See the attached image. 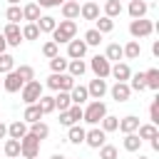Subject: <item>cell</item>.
<instances>
[{
	"instance_id": "1",
	"label": "cell",
	"mask_w": 159,
	"mask_h": 159,
	"mask_svg": "<svg viewBox=\"0 0 159 159\" xmlns=\"http://www.w3.org/2000/svg\"><path fill=\"white\" fill-rule=\"evenodd\" d=\"M77 35V22L75 20H62L57 22V27L52 30V40L60 45V42H70L72 37Z\"/></svg>"
},
{
	"instance_id": "2",
	"label": "cell",
	"mask_w": 159,
	"mask_h": 159,
	"mask_svg": "<svg viewBox=\"0 0 159 159\" xmlns=\"http://www.w3.org/2000/svg\"><path fill=\"white\" fill-rule=\"evenodd\" d=\"M104 114H107V104L102 99H92L87 104V109H82V119L89 122V124H99Z\"/></svg>"
},
{
	"instance_id": "3",
	"label": "cell",
	"mask_w": 159,
	"mask_h": 159,
	"mask_svg": "<svg viewBox=\"0 0 159 159\" xmlns=\"http://www.w3.org/2000/svg\"><path fill=\"white\" fill-rule=\"evenodd\" d=\"M40 142H42V139H37V137L27 129V134L20 139V154H22L25 159H35V157L40 154Z\"/></svg>"
},
{
	"instance_id": "4",
	"label": "cell",
	"mask_w": 159,
	"mask_h": 159,
	"mask_svg": "<svg viewBox=\"0 0 159 159\" xmlns=\"http://www.w3.org/2000/svg\"><path fill=\"white\" fill-rule=\"evenodd\" d=\"M50 89H65V92H70L72 87H75V77L72 75H65V72H52L50 77H47V82H45Z\"/></svg>"
},
{
	"instance_id": "5",
	"label": "cell",
	"mask_w": 159,
	"mask_h": 159,
	"mask_svg": "<svg viewBox=\"0 0 159 159\" xmlns=\"http://www.w3.org/2000/svg\"><path fill=\"white\" fill-rule=\"evenodd\" d=\"M20 97H22V102H25V104H35V102L42 97V84H40L37 80L25 82V84H22V89H20Z\"/></svg>"
},
{
	"instance_id": "6",
	"label": "cell",
	"mask_w": 159,
	"mask_h": 159,
	"mask_svg": "<svg viewBox=\"0 0 159 159\" xmlns=\"http://www.w3.org/2000/svg\"><path fill=\"white\" fill-rule=\"evenodd\" d=\"M154 32V25H152V20H144V17H137V20H132L129 22V35L132 37H149Z\"/></svg>"
},
{
	"instance_id": "7",
	"label": "cell",
	"mask_w": 159,
	"mask_h": 159,
	"mask_svg": "<svg viewBox=\"0 0 159 159\" xmlns=\"http://www.w3.org/2000/svg\"><path fill=\"white\" fill-rule=\"evenodd\" d=\"M2 37H5V42H7L10 47H20V42H22V30H20V25H17V22H7L5 30H2Z\"/></svg>"
},
{
	"instance_id": "8",
	"label": "cell",
	"mask_w": 159,
	"mask_h": 159,
	"mask_svg": "<svg viewBox=\"0 0 159 159\" xmlns=\"http://www.w3.org/2000/svg\"><path fill=\"white\" fill-rule=\"evenodd\" d=\"M77 122H82V107H80V104H70L65 112H60V124L72 127V124H77Z\"/></svg>"
},
{
	"instance_id": "9",
	"label": "cell",
	"mask_w": 159,
	"mask_h": 159,
	"mask_svg": "<svg viewBox=\"0 0 159 159\" xmlns=\"http://www.w3.org/2000/svg\"><path fill=\"white\" fill-rule=\"evenodd\" d=\"M89 67H92V72H94L97 77H102V80H107V77H109V70H112V65H109V60H107L104 55H97V57H92Z\"/></svg>"
},
{
	"instance_id": "10",
	"label": "cell",
	"mask_w": 159,
	"mask_h": 159,
	"mask_svg": "<svg viewBox=\"0 0 159 159\" xmlns=\"http://www.w3.org/2000/svg\"><path fill=\"white\" fill-rule=\"evenodd\" d=\"M107 142V132H102V129H89V132H84V144L87 147H92V149H99L102 144Z\"/></svg>"
},
{
	"instance_id": "11",
	"label": "cell",
	"mask_w": 159,
	"mask_h": 159,
	"mask_svg": "<svg viewBox=\"0 0 159 159\" xmlns=\"http://www.w3.org/2000/svg\"><path fill=\"white\" fill-rule=\"evenodd\" d=\"M84 52H87L84 40H75V37H72V40L67 42V57H70V60H82Z\"/></svg>"
},
{
	"instance_id": "12",
	"label": "cell",
	"mask_w": 159,
	"mask_h": 159,
	"mask_svg": "<svg viewBox=\"0 0 159 159\" xmlns=\"http://www.w3.org/2000/svg\"><path fill=\"white\" fill-rule=\"evenodd\" d=\"M87 92H89L92 99H102V97L107 94V82H104L102 77H94V80L87 84Z\"/></svg>"
},
{
	"instance_id": "13",
	"label": "cell",
	"mask_w": 159,
	"mask_h": 159,
	"mask_svg": "<svg viewBox=\"0 0 159 159\" xmlns=\"http://www.w3.org/2000/svg\"><path fill=\"white\" fill-rule=\"evenodd\" d=\"M22 77L15 72V70H10V72H5V92H20L22 89Z\"/></svg>"
},
{
	"instance_id": "14",
	"label": "cell",
	"mask_w": 159,
	"mask_h": 159,
	"mask_svg": "<svg viewBox=\"0 0 159 159\" xmlns=\"http://www.w3.org/2000/svg\"><path fill=\"white\" fill-rule=\"evenodd\" d=\"M109 75H112L117 82H127V80H129V75H132V70H129V65H127V62H117V65H112Z\"/></svg>"
},
{
	"instance_id": "15",
	"label": "cell",
	"mask_w": 159,
	"mask_h": 159,
	"mask_svg": "<svg viewBox=\"0 0 159 159\" xmlns=\"http://www.w3.org/2000/svg\"><path fill=\"white\" fill-rule=\"evenodd\" d=\"M109 92H112V99H114V102H127V99H129V94H132V89H129V84H127V82H117Z\"/></svg>"
},
{
	"instance_id": "16",
	"label": "cell",
	"mask_w": 159,
	"mask_h": 159,
	"mask_svg": "<svg viewBox=\"0 0 159 159\" xmlns=\"http://www.w3.org/2000/svg\"><path fill=\"white\" fill-rule=\"evenodd\" d=\"M80 15H82L84 20H97V17H99V5H97L94 0H87L84 5H80Z\"/></svg>"
},
{
	"instance_id": "17",
	"label": "cell",
	"mask_w": 159,
	"mask_h": 159,
	"mask_svg": "<svg viewBox=\"0 0 159 159\" xmlns=\"http://www.w3.org/2000/svg\"><path fill=\"white\" fill-rule=\"evenodd\" d=\"M62 17H65V20H75V17H80V2H75V0H65V2H62Z\"/></svg>"
},
{
	"instance_id": "18",
	"label": "cell",
	"mask_w": 159,
	"mask_h": 159,
	"mask_svg": "<svg viewBox=\"0 0 159 159\" xmlns=\"http://www.w3.org/2000/svg\"><path fill=\"white\" fill-rule=\"evenodd\" d=\"M70 99H72V104H82V102H87V99H89V92H87V87H82V84H75V87L70 89Z\"/></svg>"
},
{
	"instance_id": "19",
	"label": "cell",
	"mask_w": 159,
	"mask_h": 159,
	"mask_svg": "<svg viewBox=\"0 0 159 159\" xmlns=\"http://www.w3.org/2000/svg\"><path fill=\"white\" fill-rule=\"evenodd\" d=\"M137 127H139V117H134V114H129V117H124V119H119V132L122 134H129V132H137Z\"/></svg>"
},
{
	"instance_id": "20",
	"label": "cell",
	"mask_w": 159,
	"mask_h": 159,
	"mask_svg": "<svg viewBox=\"0 0 159 159\" xmlns=\"http://www.w3.org/2000/svg\"><path fill=\"white\" fill-rule=\"evenodd\" d=\"M35 25H37V30H40V32H52V30L57 27V20H55L52 15H40Z\"/></svg>"
},
{
	"instance_id": "21",
	"label": "cell",
	"mask_w": 159,
	"mask_h": 159,
	"mask_svg": "<svg viewBox=\"0 0 159 159\" xmlns=\"http://www.w3.org/2000/svg\"><path fill=\"white\" fill-rule=\"evenodd\" d=\"M40 119H42V112H40L37 102H35V104H27V107H25V114H22V122L32 124V122H40Z\"/></svg>"
},
{
	"instance_id": "22",
	"label": "cell",
	"mask_w": 159,
	"mask_h": 159,
	"mask_svg": "<svg viewBox=\"0 0 159 159\" xmlns=\"http://www.w3.org/2000/svg\"><path fill=\"white\" fill-rule=\"evenodd\" d=\"M27 134V122H12L7 127V137L10 139H22Z\"/></svg>"
},
{
	"instance_id": "23",
	"label": "cell",
	"mask_w": 159,
	"mask_h": 159,
	"mask_svg": "<svg viewBox=\"0 0 159 159\" xmlns=\"http://www.w3.org/2000/svg\"><path fill=\"white\" fill-rule=\"evenodd\" d=\"M147 10H149V5H147L144 0H132V2H129V15H132V20L144 17V15H147Z\"/></svg>"
},
{
	"instance_id": "24",
	"label": "cell",
	"mask_w": 159,
	"mask_h": 159,
	"mask_svg": "<svg viewBox=\"0 0 159 159\" xmlns=\"http://www.w3.org/2000/svg\"><path fill=\"white\" fill-rule=\"evenodd\" d=\"M37 17H40V5H37V2H27V5L22 7V20L37 22Z\"/></svg>"
},
{
	"instance_id": "25",
	"label": "cell",
	"mask_w": 159,
	"mask_h": 159,
	"mask_svg": "<svg viewBox=\"0 0 159 159\" xmlns=\"http://www.w3.org/2000/svg\"><path fill=\"white\" fill-rule=\"evenodd\" d=\"M122 55H124L127 60H137V57L142 55V47H139V42H137V40H129V42L122 47Z\"/></svg>"
},
{
	"instance_id": "26",
	"label": "cell",
	"mask_w": 159,
	"mask_h": 159,
	"mask_svg": "<svg viewBox=\"0 0 159 159\" xmlns=\"http://www.w3.org/2000/svg\"><path fill=\"white\" fill-rule=\"evenodd\" d=\"M139 147H142V139H139L137 132L124 134V149H127V152H139Z\"/></svg>"
},
{
	"instance_id": "27",
	"label": "cell",
	"mask_w": 159,
	"mask_h": 159,
	"mask_svg": "<svg viewBox=\"0 0 159 159\" xmlns=\"http://www.w3.org/2000/svg\"><path fill=\"white\" fill-rule=\"evenodd\" d=\"M129 89H134V92H144L147 89V80H144V72H137V75H129Z\"/></svg>"
},
{
	"instance_id": "28",
	"label": "cell",
	"mask_w": 159,
	"mask_h": 159,
	"mask_svg": "<svg viewBox=\"0 0 159 159\" xmlns=\"http://www.w3.org/2000/svg\"><path fill=\"white\" fill-rule=\"evenodd\" d=\"M67 70H70L72 77H82V75L87 72V65H84L82 60H70V62H67Z\"/></svg>"
},
{
	"instance_id": "29",
	"label": "cell",
	"mask_w": 159,
	"mask_h": 159,
	"mask_svg": "<svg viewBox=\"0 0 159 159\" xmlns=\"http://www.w3.org/2000/svg\"><path fill=\"white\" fill-rule=\"evenodd\" d=\"M137 132H139V139L144 142V139H154L159 132H157V124H139L137 127Z\"/></svg>"
},
{
	"instance_id": "30",
	"label": "cell",
	"mask_w": 159,
	"mask_h": 159,
	"mask_svg": "<svg viewBox=\"0 0 159 159\" xmlns=\"http://www.w3.org/2000/svg\"><path fill=\"white\" fill-rule=\"evenodd\" d=\"M67 139H70L72 144H82V142H84V129H82L80 124H72L70 132H67Z\"/></svg>"
},
{
	"instance_id": "31",
	"label": "cell",
	"mask_w": 159,
	"mask_h": 159,
	"mask_svg": "<svg viewBox=\"0 0 159 159\" xmlns=\"http://www.w3.org/2000/svg\"><path fill=\"white\" fill-rule=\"evenodd\" d=\"M104 15L112 17V20H114L117 15H122V2H119V0H107V2H104Z\"/></svg>"
},
{
	"instance_id": "32",
	"label": "cell",
	"mask_w": 159,
	"mask_h": 159,
	"mask_svg": "<svg viewBox=\"0 0 159 159\" xmlns=\"http://www.w3.org/2000/svg\"><path fill=\"white\" fill-rule=\"evenodd\" d=\"M94 30H97V32H102V35H107V32H112V30H114V20H112V17H107V15H104V17H97V27H94Z\"/></svg>"
},
{
	"instance_id": "33",
	"label": "cell",
	"mask_w": 159,
	"mask_h": 159,
	"mask_svg": "<svg viewBox=\"0 0 159 159\" xmlns=\"http://www.w3.org/2000/svg\"><path fill=\"white\" fill-rule=\"evenodd\" d=\"M104 57L109 60V62H119L124 55H122V45H117V42H112L109 47H107V52H104Z\"/></svg>"
},
{
	"instance_id": "34",
	"label": "cell",
	"mask_w": 159,
	"mask_h": 159,
	"mask_svg": "<svg viewBox=\"0 0 159 159\" xmlns=\"http://www.w3.org/2000/svg\"><path fill=\"white\" fill-rule=\"evenodd\" d=\"M144 80H147V87H149V89H159V70H157V67L147 70V72H144Z\"/></svg>"
},
{
	"instance_id": "35",
	"label": "cell",
	"mask_w": 159,
	"mask_h": 159,
	"mask_svg": "<svg viewBox=\"0 0 159 159\" xmlns=\"http://www.w3.org/2000/svg\"><path fill=\"white\" fill-rule=\"evenodd\" d=\"M72 104V99H70V92H65V89H60V94L55 97V109H60V112H65L67 107Z\"/></svg>"
},
{
	"instance_id": "36",
	"label": "cell",
	"mask_w": 159,
	"mask_h": 159,
	"mask_svg": "<svg viewBox=\"0 0 159 159\" xmlns=\"http://www.w3.org/2000/svg\"><path fill=\"white\" fill-rule=\"evenodd\" d=\"M10 70H15V57L7 52H0V75H5Z\"/></svg>"
},
{
	"instance_id": "37",
	"label": "cell",
	"mask_w": 159,
	"mask_h": 159,
	"mask_svg": "<svg viewBox=\"0 0 159 159\" xmlns=\"http://www.w3.org/2000/svg\"><path fill=\"white\" fill-rule=\"evenodd\" d=\"M37 107H40V112L42 114H50V112H55V97H40L37 99Z\"/></svg>"
},
{
	"instance_id": "38",
	"label": "cell",
	"mask_w": 159,
	"mask_h": 159,
	"mask_svg": "<svg viewBox=\"0 0 159 159\" xmlns=\"http://www.w3.org/2000/svg\"><path fill=\"white\" fill-rule=\"evenodd\" d=\"M30 132H32V134H35L37 139H47V134H50V127H47L45 122H32Z\"/></svg>"
},
{
	"instance_id": "39",
	"label": "cell",
	"mask_w": 159,
	"mask_h": 159,
	"mask_svg": "<svg viewBox=\"0 0 159 159\" xmlns=\"http://www.w3.org/2000/svg\"><path fill=\"white\" fill-rule=\"evenodd\" d=\"M67 62H70V60L55 55V57H50V70H52V72H65V70H67Z\"/></svg>"
},
{
	"instance_id": "40",
	"label": "cell",
	"mask_w": 159,
	"mask_h": 159,
	"mask_svg": "<svg viewBox=\"0 0 159 159\" xmlns=\"http://www.w3.org/2000/svg\"><path fill=\"white\" fill-rule=\"evenodd\" d=\"M117 127H119V117H112V114L102 117V132H114Z\"/></svg>"
},
{
	"instance_id": "41",
	"label": "cell",
	"mask_w": 159,
	"mask_h": 159,
	"mask_svg": "<svg viewBox=\"0 0 159 159\" xmlns=\"http://www.w3.org/2000/svg\"><path fill=\"white\" fill-rule=\"evenodd\" d=\"M5 154H7L10 159L20 157V139H7V142H5Z\"/></svg>"
},
{
	"instance_id": "42",
	"label": "cell",
	"mask_w": 159,
	"mask_h": 159,
	"mask_svg": "<svg viewBox=\"0 0 159 159\" xmlns=\"http://www.w3.org/2000/svg\"><path fill=\"white\" fill-rule=\"evenodd\" d=\"M37 37H40L37 25H35V22H27V25L22 27V40H37Z\"/></svg>"
},
{
	"instance_id": "43",
	"label": "cell",
	"mask_w": 159,
	"mask_h": 159,
	"mask_svg": "<svg viewBox=\"0 0 159 159\" xmlns=\"http://www.w3.org/2000/svg\"><path fill=\"white\" fill-rule=\"evenodd\" d=\"M5 17H7V22H20V20H22V7L10 5V7H7V12H5Z\"/></svg>"
},
{
	"instance_id": "44",
	"label": "cell",
	"mask_w": 159,
	"mask_h": 159,
	"mask_svg": "<svg viewBox=\"0 0 159 159\" xmlns=\"http://www.w3.org/2000/svg\"><path fill=\"white\" fill-rule=\"evenodd\" d=\"M42 55L50 60V57H55V55H60V45L55 42V40H50V42H45L42 45Z\"/></svg>"
},
{
	"instance_id": "45",
	"label": "cell",
	"mask_w": 159,
	"mask_h": 159,
	"mask_svg": "<svg viewBox=\"0 0 159 159\" xmlns=\"http://www.w3.org/2000/svg\"><path fill=\"white\" fill-rule=\"evenodd\" d=\"M102 42V32H97V30H87L84 32V45L89 47V45H99Z\"/></svg>"
},
{
	"instance_id": "46",
	"label": "cell",
	"mask_w": 159,
	"mask_h": 159,
	"mask_svg": "<svg viewBox=\"0 0 159 159\" xmlns=\"http://www.w3.org/2000/svg\"><path fill=\"white\" fill-rule=\"evenodd\" d=\"M20 77H22V82H30V80H35V70L30 67V65H20L17 70H15Z\"/></svg>"
},
{
	"instance_id": "47",
	"label": "cell",
	"mask_w": 159,
	"mask_h": 159,
	"mask_svg": "<svg viewBox=\"0 0 159 159\" xmlns=\"http://www.w3.org/2000/svg\"><path fill=\"white\" fill-rule=\"evenodd\" d=\"M99 159H117V147L102 144V147H99Z\"/></svg>"
},
{
	"instance_id": "48",
	"label": "cell",
	"mask_w": 159,
	"mask_h": 159,
	"mask_svg": "<svg viewBox=\"0 0 159 159\" xmlns=\"http://www.w3.org/2000/svg\"><path fill=\"white\" fill-rule=\"evenodd\" d=\"M149 117H152V124H159V99L152 102V107H149Z\"/></svg>"
},
{
	"instance_id": "49",
	"label": "cell",
	"mask_w": 159,
	"mask_h": 159,
	"mask_svg": "<svg viewBox=\"0 0 159 159\" xmlns=\"http://www.w3.org/2000/svg\"><path fill=\"white\" fill-rule=\"evenodd\" d=\"M65 0H37V5L40 7H57V5H62Z\"/></svg>"
},
{
	"instance_id": "50",
	"label": "cell",
	"mask_w": 159,
	"mask_h": 159,
	"mask_svg": "<svg viewBox=\"0 0 159 159\" xmlns=\"http://www.w3.org/2000/svg\"><path fill=\"white\" fill-rule=\"evenodd\" d=\"M152 149H154V152H159V134L152 139Z\"/></svg>"
},
{
	"instance_id": "51",
	"label": "cell",
	"mask_w": 159,
	"mask_h": 159,
	"mask_svg": "<svg viewBox=\"0 0 159 159\" xmlns=\"http://www.w3.org/2000/svg\"><path fill=\"white\" fill-rule=\"evenodd\" d=\"M5 137H7V127L0 122V139H5Z\"/></svg>"
},
{
	"instance_id": "52",
	"label": "cell",
	"mask_w": 159,
	"mask_h": 159,
	"mask_svg": "<svg viewBox=\"0 0 159 159\" xmlns=\"http://www.w3.org/2000/svg\"><path fill=\"white\" fill-rule=\"evenodd\" d=\"M5 47H7V42H5V37H2V32H0V52H5Z\"/></svg>"
},
{
	"instance_id": "53",
	"label": "cell",
	"mask_w": 159,
	"mask_h": 159,
	"mask_svg": "<svg viewBox=\"0 0 159 159\" xmlns=\"http://www.w3.org/2000/svg\"><path fill=\"white\" fill-rule=\"evenodd\" d=\"M152 52H154V57H159V42H154V45H152Z\"/></svg>"
},
{
	"instance_id": "54",
	"label": "cell",
	"mask_w": 159,
	"mask_h": 159,
	"mask_svg": "<svg viewBox=\"0 0 159 159\" xmlns=\"http://www.w3.org/2000/svg\"><path fill=\"white\" fill-rule=\"evenodd\" d=\"M50 159H67V157H62V154H52Z\"/></svg>"
},
{
	"instance_id": "55",
	"label": "cell",
	"mask_w": 159,
	"mask_h": 159,
	"mask_svg": "<svg viewBox=\"0 0 159 159\" xmlns=\"http://www.w3.org/2000/svg\"><path fill=\"white\" fill-rule=\"evenodd\" d=\"M7 2H10V5H17V2H20V0H7Z\"/></svg>"
},
{
	"instance_id": "56",
	"label": "cell",
	"mask_w": 159,
	"mask_h": 159,
	"mask_svg": "<svg viewBox=\"0 0 159 159\" xmlns=\"http://www.w3.org/2000/svg\"><path fill=\"white\" fill-rule=\"evenodd\" d=\"M139 159H149V157H139Z\"/></svg>"
},
{
	"instance_id": "57",
	"label": "cell",
	"mask_w": 159,
	"mask_h": 159,
	"mask_svg": "<svg viewBox=\"0 0 159 159\" xmlns=\"http://www.w3.org/2000/svg\"><path fill=\"white\" fill-rule=\"evenodd\" d=\"M35 159H37V157H35Z\"/></svg>"
},
{
	"instance_id": "58",
	"label": "cell",
	"mask_w": 159,
	"mask_h": 159,
	"mask_svg": "<svg viewBox=\"0 0 159 159\" xmlns=\"http://www.w3.org/2000/svg\"><path fill=\"white\" fill-rule=\"evenodd\" d=\"M15 159H17V157H15Z\"/></svg>"
}]
</instances>
